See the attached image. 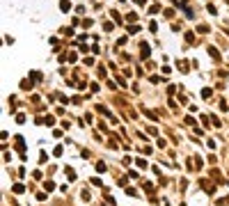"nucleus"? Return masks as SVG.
<instances>
[{
    "label": "nucleus",
    "instance_id": "f257e3e1",
    "mask_svg": "<svg viewBox=\"0 0 229 206\" xmlns=\"http://www.w3.org/2000/svg\"><path fill=\"white\" fill-rule=\"evenodd\" d=\"M199 185L204 188V192H206V195H213V192H215V185H213V183H208L206 179H202V181H199Z\"/></svg>",
    "mask_w": 229,
    "mask_h": 206
},
{
    "label": "nucleus",
    "instance_id": "f3484780",
    "mask_svg": "<svg viewBox=\"0 0 229 206\" xmlns=\"http://www.w3.org/2000/svg\"><path fill=\"white\" fill-rule=\"evenodd\" d=\"M158 9H161V7H158V5H154V7H149V14H158Z\"/></svg>",
    "mask_w": 229,
    "mask_h": 206
},
{
    "label": "nucleus",
    "instance_id": "9b49d317",
    "mask_svg": "<svg viewBox=\"0 0 229 206\" xmlns=\"http://www.w3.org/2000/svg\"><path fill=\"white\" fill-rule=\"evenodd\" d=\"M211 94H213V92H211V89H208V87H204V89H202V96H204V99H208Z\"/></svg>",
    "mask_w": 229,
    "mask_h": 206
},
{
    "label": "nucleus",
    "instance_id": "4be33fe9",
    "mask_svg": "<svg viewBox=\"0 0 229 206\" xmlns=\"http://www.w3.org/2000/svg\"><path fill=\"white\" fill-rule=\"evenodd\" d=\"M220 204H227V206H229V197H225V199H222V202H220Z\"/></svg>",
    "mask_w": 229,
    "mask_h": 206
},
{
    "label": "nucleus",
    "instance_id": "5701e85b",
    "mask_svg": "<svg viewBox=\"0 0 229 206\" xmlns=\"http://www.w3.org/2000/svg\"><path fill=\"white\" fill-rule=\"evenodd\" d=\"M135 2H140V5H144V0H135Z\"/></svg>",
    "mask_w": 229,
    "mask_h": 206
},
{
    "label": "nucleus",
    "instance_id": "2eb2a0df",
    "mask_svg": "<svg viewBox=\"0 0 229 206\" xmlns=\"http://www.w3.org/2000/svg\"><path fill=\"white\" fill-rule=\"evenodd\" d=\"M96 170H98V172H105V163H101V160H98V163H96Z\"/></svg>",
    "mask_w": 229,
    "mask_h": 206
},
{
    "label": "nucleus",
    "instance_id": "6ab92c4d",
    "mask_svg": "<svg viewBox=\"0 0 229 206\" xmlns=\"http://www.w3.org/2000/svg\"><path fill=\"white\" fill-rule=\"evenodd\" d=\"M135 163H137V167H147V160H142V158H137Z\"/></svg>",
    "mask_w": 229,
    "mask_h": 206
},
{
    "label": "nucleus",
    "instance_id": "423d86ee",
    "mask_svg": "<svg viewBox=\"0 0 229 206\" xmlns=\"http://www.w3.org/2000/svg\"><path fill=\"white\" fill-rule=\"evenodd\" d=\"M60 9H62V12H69V9H71V2H69V0H60Z\"/></svg>",
    "mask_w": 229,
    "mask_h": 206
},
{
    "label": "nucleus",
    "instance_id": "f8f14e48",
    "mask_svg": "<svg viewBox=\"0 0 229 206\" xmlns=\"http://www.w3.org/2000/svg\"><path fill=\"white\" fill-rule=\"evenodd\" d=\"M21 87H23V89H30V87H32V80H23V83H21Z\"/></svg>",
    "mask_w": 229,
    "mask_h": 206
},
{
    "label": "nucleus",
    "instance_id": "ddd939ff",
    "mask_svg": "<svg viewBox=\"0 0 229 206\" xmlns=\"http://www.w3.org/2000/svg\"><path fill=\"white\" fill-rule=\"evenodd\" d=\"M142 112H144V115H147V117H149V119H156V115H154L151 110H147V108H142Z\"/></svg>",
    "mask_w": 229,
    "mask_h": 206
},
{
    "label": "nucleus",
    "instance_id": "1a4fd4ad",
    "mask_svg": "<svg viewBox=\"0 0 229 206\" xmlns=\"http://www.w3.org/2000/svg\"><path fill=\"white\" fill-rule=\"evenodd\" d=\"M64 172H66V177L71 179V181H73V179H76V172H73V170H71V167H66Z\"/></svg>",
    "mask_w": 229,
    "mask_h": 206
},
{
    "label": "nucleus",
    "instance_id": "0eeeda50",
    "mask_svg": "<svg viewBox=\"0 0 229 206\" xmlns=\"http://www.w3.org/2000/svg\"><path fill=\"white\" fill-rule=\"evenodd\" d=\"M176 66H179V69H181V71H188V69H190V66H188V62H186V60H179V64H176Z\"/></svg>",
    "mask_w": 229,
    "mask_h": 206
},
{
    "label": "nucleus",
    "instance_id": "39448f33",
    "mask_svg": "<svg viewBox=\"0 0 229 206\" xmlns=\"http://www.w3.org/2000/svg\"><path fill=\"white\" fill-rule=\"evenodd\" d=\"M14 144H16V149H18V151H23V149H25V142H23V138H21V135H16Z\"/></svg>",
    "mask_w": 229,
    "mask_h": 206
},
{
    "label": "nucleus",
    "instance_id": "f03ea898",
    "mask_svg": "<svg viewBox=\"0 0 229 206\" xmlns=\"http://www.w3.org/2000/svg\"><path fill=\"white\" fill-rule=\"evenodd\" d=\"M149 53H151L149 44H142V46H140V57H142V60H147V57H149Z\"/></svg>",
    "mask_w": 229,
    "mask_h": 206
},
{
    "label": "nucleus",
    "instance_id": "6e6552de",
    "mask_svg": "<svg viewBox=\"0 0 229 206\" xmlns=\"http://www.w3.org/2000/svg\"><path fill=\"white\" fill-rule=\"evenodd\" d=\"M80 197H83V202H90V199H92V195H90L87 190H83V192H80Z\"/></svg>",
    "mask_w": 229,
    "mask_h": 206
},
{
    "label": "nucleus",
    "instance_id": "4468645a",
    "mask_svg": "<svg viewBox=\"0 0 229 206\" xmlns=\"http://www.w3.org/2000/svg\"><path fill=\"white\" fill-rule=\"evenodd\" d=\"M110 14H112V18H115V21H119V23H122V16H119V12H115V9H112Z\"/></svg>",
    "mask_w": 229,
    "mask_h": 206
},
{
    "label": "nucleus",
    "instance_id": "a211bd4d",
    "mask_svg": "<svg viewBox=\"0 0 229 206\" xmlns=\"http://www.w3.org/2000/svg\"><path fill=\"white\" fill-rule=\"evenodd\" d=\"M206 9H208V14H218V9H215L213 5H206Z\"/></svg>",
    "mask_w": 229,
    "mask_h": 206
},
{
    "label": "nucleus",
    "instance_id": "9d476101",
    "mask_svg": "<svg viewBox=\"0 0 229 206\" xmlns=\"http://www.w3.org/2000/svg\"><path fill=\"white\" fill-rule=\"evenodd\" d=\"M186 41L193 44V41H195V34H193V32H186Z\"/></svg>",
    "mask_w": 229,
    "mask_h": 206
},
{
    "label": "nucleus",
    "instance_id": "dca6fc26",
    "mask_svg": "<svg viewBox=\"0 0 229 206\" xmlns=\"http://www.w3.org/2000/svg\"><path fill=\"white\" fill-rule=\"evenodd\" d=\"M30 78H32V80H39V78H41V73H39V71H32V73H30Z\"/></svg>",
    "mask_w": 229,
    "mask_h": 206
},
{
    "label": "nucleus",
    "instance_id": "aec40b11",
    "mask_svg": "<svg viewBox=\"0 0 229 206\" xmlns=\"http://www.w3.org/2000/svg\"><path fill=\"white\" fill-rule=\"evenodd\" d=\"M165 78H161V76H151V83H163Z\"/></svg>",
    "mask_w": 229,
    "mask_h": 206
},
{
    "label": "nucleus",
    "instance_id": "20e7f679",
    "mask_svg": "<svg viewBox=\"0 0 229 206\" xmlns=\"http://www.w3.org/2000/svg\"><path fill=\"white\" fill-rule=\"evenodd\" d=\"M208 55L215 60V62H220V53H218V48H213V46H208Z\"/></svg>",
    "mask_w": 229,
    "mask_h": 206
},
{
    "label": "nucleus",
    "instance_id": "7ed1b4c3",
    "mask_svg": "<svg viewBox=\"0 0 229 206\" xmlns=\"http://www.w3.org/2000/svg\"><path fill=\"white\" fill-rule=\"evenodd\" d=\"M12 192H14V195H21V192H25L23 183H14V185H12Z\"/></svg>",
    "mask_w": 229,
    "mask_h": 206
},
{
    "label": "nucleus",
    "instance_id": "412c9836",
    "mask_svg": "<svg viewBox=\"0 0 229 206\" xmlns=\"http://www.w3.org/2000/svg\"><path fill=\"white\" fill-rule=\"evenodd\" d=\"M129 32H140V25H129Z\"/></svg>",
    "mask_w": 229,
    "mask_h": 206
}]
</instances>
